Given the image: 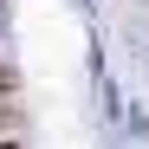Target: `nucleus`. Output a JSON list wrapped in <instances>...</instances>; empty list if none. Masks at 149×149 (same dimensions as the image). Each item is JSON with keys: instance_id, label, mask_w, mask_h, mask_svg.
Here are the masks:
<instances>
[{"instance_id": "f257e3e1", "label": "nucleus", "mask_w": 149, "mask_h": 149, "mask_svg": "<svg viewBox=\"0 0 149 149\" xmlns=\"http://www.w3.org/2000/svg\"><path fill=\"white\" fill-rule=\"evenodd\" d=\"M13 123H19V104H13L7 91H0V130H13Z\"/></svg>"}, {"instance_id": "f03ea898", "label": "nucleus", "mask_w": 149, "mask_h": 149, "mask_svg": "<svg viewBox=\"0 0 149 149\" xmlns=\"http://www.w3.org/2000/svg\"><path fill=\"white\" fill-rule=\"evenodd\" d=\"M13 84H19V78H13V65H0V91L13 97Z\"/></svg>"}, {"instance_id": "7ed1b4c3", "label": "nucleus", "mask_w": 149, "mask_h": 149, "mask_svg": "<svg viewBox=\"0 0 149 149\" xmlns=\"http://www.w3.org/2000/svg\"><path fill=\"white\" fill-rule=\"evenodd\" d=\"M0 149H19V143H13V136H0Z\"/></svg>"}]
</instances>
